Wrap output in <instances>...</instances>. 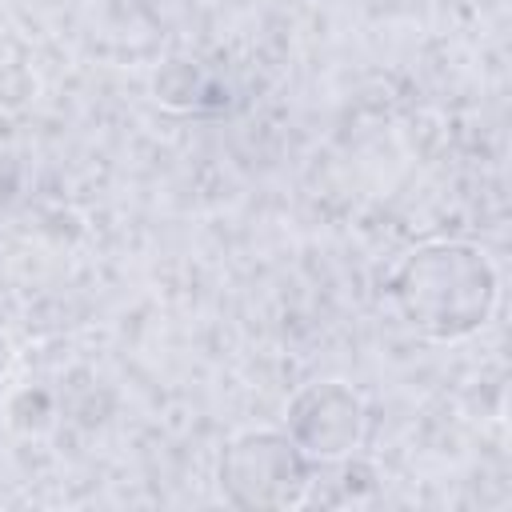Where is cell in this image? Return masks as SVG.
Instances as JSON below:
<instances>
[{
	"mask_svg": "<svg viewBox=\"0 0 512 512\" xmlns=\"http://www.w3.org/2000/svg\"><path fill=\"white\" fill-rule=\"evenodd\" d=\"M152 100L168 112H200L204 96L212 92V80L204 76L200 64L184 60V56H168L156 72H152Z\"/></svg>",
	"mask_w": 512,
	"mask_h": 512,
	"instance_id": "277c9868",
	"label": "cell"
},
{
	"mask_svg": "<svg viewBox=\"0 0 512 512\" xmlns=\"http://www.w3.org/2000/svg\"><path fill=\"white\" fill-rule=\"evenodd\" d=\"M316 464L284 428H240L216 456V492L244 512H288L308 504Z\"/></svg>",
	"mask_w": 512,
	"mask_h": 512,
	"instance_id": "7a4b0ae2",
	"label": "cell"
},
{
	"mask_svg": "<svg viewBox=\"0 0 512 512\" xmlns=\"http://www.w3.org/2000/svg\"><path fill=\"white\" fill-rule=\"evenodd\" d=\"M284 432L312 464H344L368 432L364 396L344 380H308L284 404Z\"/></svg>",
	"mask_w": 512,
	"mask_h": 512,
	"instance_id": "3957f363",
	"label": "cell"
},
{
	"mask_svg": "<svg viewBox=\"0 0 512 512\" xmlns=\"http://www.w3.org/2000/svg\"><path fill=\"white\" fill-rule=\"evenodd\" d=\"M388 300L424 340L460 344L492 324L500 308V268L488 248L472 240H424L396 260Z\"/></svg>",
	"mask_w": 512,
	"mask_h": 512,
	"instance_id": "6da1fadb",
	"label": "cell"
},
{
	"mask_svg": "<svg viewBox=\"0 0 512 512\" xmlns=\"http://www.w3.org/2000/svg\"><path fill=\"white\" fill-rule=\"evenodd\" d=\"M12 360H16V348H12V340H8V336H0V376L12 368Z\"/></svg>",
	"mask_w": 512,
	"mask_h": 512,
	"instance_id": "52a82bcc",
	"label": "cell"
},
{
	"mask_svg": "<svg viewBox=\"0 0 512 512\" xmlns=\"http://www.w3.org/2000/svg\"><path fill=\"white\" fill-rule=\"evenodd\" d=\"M36 96H40L36 72L28 64H20V60H4L0 64V108L4 112H24Z\"/></svg>",
	"mask_w": 512,
	"mask_h": 512,
	"instance_id": "8992f818",
	"label": "cell"
},
{
	"mask_svg": "<svg viewBox=\"0 0 512 512\" xmlns=\"http://www.w3.org/2000/svg\"><path fill=\"white\" fill-rule=\"evenodd\" d=\"M4 416H8V424H12L16 432H24V436L44 432V428L52 424V396H48L44 388H20V392L8 396Z\"/></svg>",
	"mask_w": 512,
	"mask_h": 512,
	"instance_id": "5b68a950",
	"label": "cell"
}]
</instances>
